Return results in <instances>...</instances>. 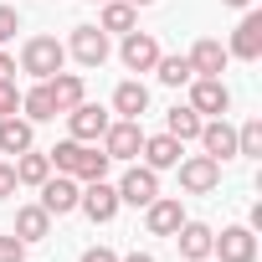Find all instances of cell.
Wrapping results in <instances>:
<instances>
[{
  "label": "cell",
  "instance_id": "cell-1",
  "mask_svg": "<svg viewBox=\"0 0 262 262\" xmlns=\"http://www.w3.org/2000/svg\"><path fill=\"white\" fill-rule=\"evenodd\" d=\"M47 160H52V170L57 175H72V180H108V155L98 149V144H82V139H62L57 149H47Z\"/></svg>",
  "mask_w": 262,
  "mask_h": 262
},
{
  "label": "cell",
  "instance_id": "cell-2",
  "mask_svg": "<svg viewBox=\"0 0 262 262\" xmlns=\"http://www.w3.org/2000/svg\"><path fill=\"white\" fill-rule=\"evenodd\" d=\"M62 67H67V41H57V36H31V41L21 47V72H31L36 82L57 77Z\"/></svg>",
  "mask_w": 262,
  "mask_h": 262
},
{
  "label": "cell",
  "instance_id": "cell-3",
  "mask_svg": "<svg viewBox=\"0 0 262 262\" xmlns=\"http://www.w3.org/2000/svg\"><path fill=\"white\" fill-rule=\"evenodd\" d=\"M103 155L108 160H139V149H144V123L139 118H113L108 128H103Z\"/></svg>",
  "mask_w": 262,
  "mask_h": 262
},
{
  "label": "cell",
  "instance_id": "cell-4",
  "mask_svg": "<svg viewBox=\"0 0 262 262\" xmlns=\"http://www.w3.org/2000/svg\"><path fill=\"white\" fill-rule=\"evenodd\" d=\"M185 88H190V108H195L201 118H226V108H231V88H226L221 77H190Z\"/></svg>",
  "mask_w": 262,
  "mask_h": 262
},
{
  "label": "cell",
  "instance_id": "cell-5",
  "mask_svg": "<svg viewBox=\"0 0 262 262\" xmlns=\"http://www.w3.org/2000/svg\"><path fill=\"white\" fill-rule=\"evenodd\" d=\"M175 170H180V190L185 195H211L221 185V160H211V155H190Z\"/></svg>",
  "mask_w": 262,
  "mask_h": 262
},
{
  "label": "cell",
  "instance_id": "cell-6",
  "mask_svg": "<svg viewBox=\"0 0 262 262\" xmlns=\"http://www.w3.org/2000/svg\"><path fill=\"white\" fill-rule=\"evenodd\" d=\"M77 211H82L93 226H108V221L118 216V185H108V180H88L82 195H77Z\"/></svg>",
  "mask_w": 262,
  "mask_h": 262
},
{
  "label": "cell",
  "instance_id": "cell-7",
  "mask_svg": "<svg viewBox=\"0 0 262 262\" xmlns=\"http://www.w3.org/2000/svg\"><path fill=\"white\" fill-rule=\"evenodd\" d=\"M160 195V170H149V165H134V170H123V180H118V206H149Z\"/></svg>",
  "mask_w": 262,
  "mask_h": 262
},
{
  "label": "cell",
  "instance_id": "cell-8",
  "mask_svg": "<svg viewBox=\"0 0 262 262\" xmlns=\"http://www.w3.org/2000/svg\"><path fill=\"white\" fill-rule=\"evenodd\" d=\"M36 190H41V211H47V216H67V211H77L82 180H72V175H47Z\"/></svg>",
  "mask_w": 262,
  "mask_h": 262
},
{
  "label": "cell",
  "instance_id": "cell-9",
  "mask_svg": "<svg viewBox=\"0 0 262 262\" xmlns=\"http://www.w3.org/2000/svg\"><path fill=\"white\" fill-rule=\"evenodd\" d=\"M160 57H165V52H160V41H155L149 31H139V26L128 31V36H123V47H118V62H123L128 72H155V62H160Z\"/></svg>",
  "mask_w": 262,
  "mask_h": 262
},
{
  "label": "cell",
  "instance_id": "cell-10",
  "mask_svg": "<svg viewBox=\"0 0 262 262\" xmlns=\"http://www.w3.org/2000/svg\"><path fill=\"white\" fill-rule=\"evenodd\" d=\"M113 118H108V108H98V103H77L72 113H67V139H82V144H98L103 139V128H108Z\"/></svg>",
  "mask_w": 262,
  "mask_h": 262
},
{
  "label": "cell",
  "instance_id": "cell-11",
  "mask_svg": "<svg viewBox=\"0 0 262 262\" xmlns=\"http://www.w3.org/2000/svg\"><path fill=\"white\" fill-rule=\"evenodd\" d=\"M67 57H77L82 67H103V62H108V31H98V26H72Z\"/></svg>",
  "mask_w": 262,
  "mask_h": 262
},
{
  "label": "cell",
  "instance_id": "cell-12",
  "mask_svg": "<svg viewBox=\"0 0 262 262\" xmlns=\"http://www.w3.org/2000/svg\"><path fill=\"white\" fill-rule=\"evenodd\" d=\"M211 257H221V262H257V231L252 226H226L211 242Z\"/></svg>",
  "mask_w": 262,
  "mask_h": 262
},
{
  "label": "cell",
  "instance_id": "cell-13",
  "mask_svg": "<svg viewBox=\"0 0 262 262\" xmlns=\"http://www.w3.org/2000/svg\"><path fill=\"white\" fill-rule=\"evenodd\" d=\"M180 221H185L180 195H155V201L144 206V226H149V236H175Z\"/></svg>",
  "mask_w": 262,
  "mask_h": 262
},
{
  "label": "cell",
  "instance_id": "cell-14",
  "mask_svg": "<svg viewBox=\"0 0 262 262\" xmlns=\"http://www.w3.org/2000/svg\"><path fill=\"white\" fill-rule=\"evenodd\" d=\"M195 139H201V149H206L211 160H236V128H231L226 118H206Z\"/></svg>",
  "mask_w": 262,
  "mask_h": 262
},
{
  "label": "cell",
  "instance_id": "cell-15",
  "mask_svg": "<svg viewBox=\"0 0 262 262\" xmlns=\"http://www.w3.org/2000/svg\"><path fill=\"white\" fill-rule=\"evenodd\" d=\"M231 57H242V62H257L262 57V11H247L242 16V26L231 31V47H226Z\"/></svg>",
  "mask_w": 262,
  "mask_h": 262
},
{
  "label": "cell",
  "instance_id": "cell-16",
  "mask_svg": "<svg viewBox=\"0 0 262 262\" xmlns=\"http://www.w3.org/2000/svg\"><path fill=\"white\" fill-rule=\"evenodd\" d=\"M185 57H190L195 77H221V72H226V62H231V52H226V47H221L216 36H201V41H195V47H190Z\"/></svg>",
  "mask_w": 262,
  "mask_h": 262
},
{
  "label": "cell",
  "instance_id": "cell-17",
  "mask_svg": "<svg viewBox=\"0 0 262 262\" xmlns=\"http://www.w3.org/2000/svg\"><path fill=\"white\" fill-rule=\"evenodd\" d=\"M211 242H216V231L206 221H180V231H175V247H180L185 262H206L211 257Z\"/></svg>",
  "mask_w": 262,
  "mask_h": 262
},
{
  "label": "cell",
  "instance_id": "cell-18",
  "mask_svg": "<svg viewBox=\"0 0 262 262\" xmlns=\"http://www.w3.org/2000/svg\"><path fill=\"white\" fill-rule=\"evenodd\" d=\"M36 144V123L21 118V113H6L0 118V155H26Z\"/></svg>",
  "mask_w": 262,
  "mask_h": 262
},
{
  "label": "cell",
  "instance_id": "cell-19",
  "mask_svg": "<svg viewBox=\"0 0 262 262\" xmlns=\"http://www.w3.org/2000/svg\"><path fill=\"white\" fill-rule=\"evenodd\" d=\"M144 165L149 170H175L180 165V155H185V144L175 139V134H144Z\"/></svg>",
  "mask_w": 262,
  "mask_h": 262
},
{
  "label": "cell",
  "instance_id": "cell-20",
  "mask_svg": "<svg viewBox=\"0 0 262 262\" xmlns=\"http://www.w3.org/2000/svg\"><path fill=\"white\" fill-rule=\"evenodd\" d=\"M113 113H118V118H144V113H149V88H144L139 77H123V82L113 88Z\"/></svg>",
  "mask_w": 262,
  "mask_h": 262
},
{
  "label": "cell",
  "instance_id": "cell-21",
  "mask_svg": "<svg viewBox=\"0 0 262 262\" xmlns=\"http://www.w3.org/2000/svg\"><path fill=\"white\" fill-rule=\"evenodd\" d=\"M47 93H52L57 113H72L88 98V82H82V72H57V77H47Z\"/></svg>",
  "mask_w": 262,
  "mask_h": 262
},
{
  "label": "cell",
  "instance_id": "cell-22",
  "mask_svg": "<svg viewBox=\"0 0 262 262\" xmlns=\"http://www.w3.org/2000/svg\"><path fill=\"white\" fill-rule=\"evenodd\" d=\"M134 26H139V6H128V0H103L98 31H118V36H128Z\"/></svg>",
  "mask_w": 262,
  "mask_h": 262
},
{
  "label": "cell",
  "instance_id": "cell-23",
  "mask_svg": "<svg viewBox=\"0 0 262 262\" xmlns=\"http://www.w3.org/2000/svg\"><path fill=\"white\" fill-rule=\"evenodd\" d=\"M11 231H16V236H21V242L31 247V242L52 236V216L41 211V201H36V206H21V211H16V226H11Z\"/></svg>",
  "mask_w": 262,
  "mask_h": 262
},
{
  "label": "cell",
  "instance_id": "cell-24",
  "mask_svg": "<svg viewBox=\"0 0 262 262\" xmlns=\"http://www.w3.org/2000/svg\"><path fill=\"white\" fill-rule=\"evenodd\" d=\"M11 165H16V185H31V190H36V185H41V180L52 175V160H47V155H41L36 144H31L26 155H16Z\"/></svg>",
  "mask_w": 262,
  "mask_h": 262
},
{
  "label": "cell",
  "instance_id": "cell-25",
  "mask_svg": "<svg viewBox=\"0 0 262 262\" xmlns=\"http://www.w3.org/2000/svg\"><path fill=\"white\" fill-rule=\"evenodd\" d=\"M201 123H206V118H201L190 103H175V108L165 113V134H175V139L185 144V139H195V134H201Z\"/></svg>",
  "mask_w": 262,
  "mask_h": 262
},
{
  "label": "cell",
  "instance_id": "cell-26",
  "mask_svg": "<svg viewBox=\"0 0 262 262\" xmlns=\"http://www.w3.org/2000/svg\"><path fill=\"white\" fill-rule=\"evenodd\" d=\"M21 113H26L31 123H52V118H57V103H52L47 82H36L31 93H21Z\"/></svg>",
  "mask_w": 262,
  "mask_h": 262
},
{
  "label": "cell",
  "instance_id": "cell-27",
  "mask_svg": "<svg viewBox=\"0 0 262 262\" xmlns=\"http://www.w3.org/2000/svg\"><path fill=\"white\" fill-rule=\"evenodd\" d=\"M155 77H160L165 88H185V82L195 77V67H190V57H160V62H155Z\"/></svg>",
  "mask_w": 262,
  "mask_h": 262
},
{
  "label": "cell",
  "instance_id": "cell-28",
  "mask_svg": "<svg viewBox=\"0 0 262 262\" xmlns=\"http://www.w3.org/2000/svg\"><path fill=\"white\" fill-rule=\"evenodd\" d=\"M236 155H247V160L262 155V118H247V123L236 128Z\"/></svg>",
  "mask_w": 262,
  "mask_h": 262
},
{
  "label": "cell",
  "instance_id": "cell-29",
  "mask_svg": "<svg viewBox=\"0 0 262 262\" xmlns=\"http://www.w3.org/2000/svg\"><path fill=\"white\" fill-rule=\"evenodd\" d=\"M16 31H21V11L16 6H0V47L16 41Z\"/></svg>",
  "mask_w": 262,
  "mask_h": 262
},
{
  "label": "cell",
  "instance_id": "cell-30",
  "mask_svg": "<svg viewBox=\"0 0 262 262\" xmlns=\"http://www.w3.org/2000/svg\"><path fill=\"white\" fill-rule=\"evenodd\" d=\"M0 262H26V242H21L16 231L0 236Z\"/></svg>",
  "mask_w": 262,
  "mask_h": 262
},
{
  "label": "cell",
  "instance_id": "cell-31",
  "mask_svg": "<svg viewBox=\"0 0 262 262\" xmlns=\"http://www.w3.org/2000/svg\"><path fill=\"white\" fill-rule=\"evenodd\" d=\"M6 113H21V88H16V77L0 82V118H6Z\"/></svg>",
  "mask_w": 262,
  "mask_h": 262
},
{
  "label": "cell",
  "instance_id": "cell-32",
  "mask_svg": "<svg viewBox=\"0 0 262 262\" xmlns=\"http://www.w3.org/2000/svg\"><path fill=\"white\" fill-rule=\"evenodd\" d=\"M6 195H16V165L0 160V201H6Z\"/></svg>",
  "mask_w": 262,
  "mask_h": 262
},
{
  "label": "cell",
  "instance_id": "cell-33",
  "mask_svg": "<svg viewBox=\"0 0 262 262\" xmlns=\"http://www.w3.org/2000/svg\"><path fill=\"white\" fill-rule=\"evenodd\" d=\"M77 262H118V252H113V247H88Z\"/></svg>",
  "mask_w": 262,
  "mask_h": 262
},
{
  "label": "cell",
  "instance_id": "cell-34",
  "mask_svg": "<svg viewBox=\"0 0 262 262\" xmlns=\"http://www.w3.org/2000/svg\"><path fill=\"white\" fill-rule=\"evenodd\" d=\"M11 77H16V57H11V52H0V82H11Z\"/></svg>",
  "mask_w": 262,
  "mask_h": 262
},
{
  "label": "cell",
  "instance_id": "cell-35",
  "mask_svg": "<svg viewBox=\"0 0 262 262\" xmlns=\"http://www.w3.org/2000/svg\"><path fill=\"white\" fill-rule=\"evenodd\" d=\"M118 262H155V252H128V257H118Z\"/></svg>",
  "mask_w": 262,
  "mask_h": 262
},
{
  "label": "cell",
  "instance_id": "cell-36",
  "mask_svg": "<svg viewBox=\"0 0 262 262\" xmlns=\"http://www.w3.org/2000/svg\"><path fill=\"white\" fill-rule=\"evenodd\" d=\"M221 6H231V11H252V0H221Z\"/></svg>",
  "mask_w": 262,
  "mask_h": 262
},
{
  "label": "cell",
  "instance_id": "cell-37",
  "mask_svg": "<svg viewBox=\"0 0 262 262\" xmlns=\"http://www.w3.org/2000/svg\"><path fill=\"white\" fill-rule=\"evenodd\" d=\"M128 6H155V0H128Z\"/></svg>",
  "mask_w": 262,
  "mask_h": 262
},
{
  "label": "cell",
  "instance_id": "cell-38",
  "mask_svg": "<svg viewBox=\"0 0 262 262\" xmlns=\"http://www.w3.org/2000/svg\"><path fill=\"white\" fill-rule=\"evenodd\" d=\"M93 6H103V0H93Z\"/></svg>",
  "mask_w": 262,
  "mask_h": 262
},
{
  "label": "cell",
  "instance_id": "cell-39",
  "mask_svg": "<svg viewBox=\"0 0 262 262\" xmlns=\"http://www.w3.org/2000/svg\"><path fill=\"white\" fill-rule=\"evenodd\" d=\"M206 262H211V257H206Z\"/></svg>",
  "mask_w": 262,
  "mask_h": 262
}]
</instances>
